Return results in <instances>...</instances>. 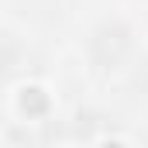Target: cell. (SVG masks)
I'll return each instance as SVG.
<instances>
[{
	"mask_svg": "<svg viewBox=\"0 0 148 148\" xmlns=\"http://www.w3.org/2000/svg\"><path fill=\"white\" fill-rule=\"evenodd\" d=\"M124 52H127V35H124L121 28H100V31H97V38H93V55H97V62L117 66V62L124 59Z\"/></svg>",
	"mask_w": 148,
	"mask_h": 148,
	"instance_id": "obj_1",
	"label": "cell"
}]
</instances>
